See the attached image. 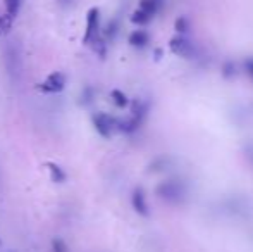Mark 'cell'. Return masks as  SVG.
I'll return each instance as SVG.
<instances>
[{"instance_id": "obj_1", "label": "cell", "mask_w": 253, "mask_h": 252, "mask_svg": "<svg viewBox=\"0 0 253 252\" xmlns=\"http://www.w3.org/2000/svg\"><path fill=\"white\" fill-rule=\"evenodd\" d=\"M155 195L170 205H181L186 202L188 190L181 180H164L155 187Z\"/></svg>"}, {"instance_id": "obj_2", "label": "cell", "mask_w": 253, "mask_h": 252, "mask_svg": "<svg viewBox=\"0 0 253 252\" xmlns=\"http://www.w3.org/2000/svg\"><path fill=\"white\" fill-rule=\"evenodd\" d=\"M148 116V104L143 101H134L131 116L126 119H117V130L123 133H133L143 125V121Z\"/></svg>"}, {"instance_id": "obj_3", "label": "cell", "mask_w": 253, "mask_h": 252, "mask_svg": "<svg viewBox=\"0 0 253 252\" xmlns=\"http://www.w3.org/2000/svg\"><path fill=\"white\" fill-rule=\"evenodd\" d=\"M169 49L172 54L179 55L183 59H193L197 55V47L193 45V42L188 40L184 35H177V37L170 38Z\"/></svg>"}, {"instance_id": "obj_4", "label": "cell", "mask_w": 253, "mask_h": 252, "mask_svg": "<svg viewBox=\"0 0 253 252\" xmlns=\"http://www.w3.org/2000/svg\"><path fill=\"white\" fill-rule=\"evenodd\" d=\"M66 74L60 73V71H53L38 85V90L43 92V94H60L66 88Z\"/></svg>"}, {"instance_id": "obj_5", "label": "cell", "mask_w": 253, "mask_h": 252, "mask_svg": "<svg viewBox=\"0 0 253 252\" xmlns=\"http://www.w3.org/2000/svg\"><path fill=\"white\" fill-rule=\"evenodd\" d=\"M98 28H100V10H98V7H91L86 14V30H84L83 37L84 44H91L97 40Z\"/></svg>"}, {"instance_id": "obj_6", "label": "cell", "mask_w": 253, "mask_h": 252, "mask_svg": "<svg viewBox=\"0 0 253 252\" xmlns=\"http://www.w3.org/2000/svg\"><path fill=\"white\" fill-rule=\"evenodd\" d=\"M93 126L97 130V133L103 138H109L114 133V130H117V119L112 116L105 114V112H98L93 116Z\"/></svg>"}, {"instance_id": "obj_7", "label": "cell", "mask_w": 253, "mask_h": 252, "mask_svg": "<svg viewBox=\"0 0 253 252\" xmlns=\"http://www.w3.org/2000/svg\"><path fill=\"white\" fill-rule=\"evenodd\" d=\"M131 205L133 209L138 212L140 216L143 218H148L150 216V207H148V202H147V195H145V190L143 189H134L133 194H131Z\"/></svg>"}, {"instance_id": "obj_8", "label": "cell", "mask_w": 253, "mask_h": 252, "mask_svg": "<svg viewBox=\"0 0 253 252\" xmlns=\"http://www.w3.org/2000/svg\"><path fill=\"white\" fill-rule=\"evenodd\" d=\"M150 42V37L145 30H134L133 33L129 35V45L134 49H143L148 45Z\"/></svg>"}, {"instance_id": "obj_9", "label": "cell", "mask_w": 253, "mask_h": 252, "mask_svg": "<svg viewBox=\"0 0 253 252\" xmlns=\"http://www.w3.org/2000/svg\"><path fill=\"white\" fill-rule=\"evenodd\" d=\"M227 211H229L231 214L243 216L245 212L248 211V207H247V202H245V199H240V197H234V199H231V201L227 202Z\"/></svg>"}, {"instance_id": "obj_10", "label": "cell", "mask_w": 253, "mask_h": 252, "mask_svg": "<svg viewBox=\"0 0 253 252\" xmlns=\"http://www.w3.org/2000/svg\"><path fill=\"white\" fill-rule=\"evenodd\" d=\"M170 166H172V157H169V155H160V157H157L155 161L152 162L148 171H152V173L166 171V169H169Z\"/></svg>"}, {"instance_id": "obj_11", "label": "cell", "mask_w": 253, "mask_h": 252, "mask_svg": "<svg viewBox=\"0 0 253 252\" xmlns=\"http://www.w3.org/2000/svg\"><path fill=\"white\" fill-rule=\"evenodd\" d=\"M48 171H50V178H52V182H55V183H62V182H66V173H64V169L60 168V166H57L55 162H48Z\"/></svg>"}, {"instance_id": "obj_12", "label": "cell", "mask_w": 253, "mask_h": 252, "mask_svg": "<svg viewBox=\"0 0 253 252\" xmlns=\"http://www.w3.org/2000/svg\"><path fill=\"white\" fill-rule=\"evenodd\" d=\"M160 7H162V3L157 2V0H140V7L138 9L145 10V12H148L153 17L160 10Z\"/></svg>"}, {"instance_id": "obj_13", "label": "cell", "mask_w": 253, "mask_h": 252, "mask_svg": "<svg viewBox=\"0 0 253 252\" xmlns=\"http://www.w3.org/2000/svg\"><path fill=\"white\" fill-rule=\"evenodd\" d=\"M150 21H152V16L141 9H136L133 14H131V23L138 24V26H145V24H148Z\"/></svg>"}, {"instance_id": "obj_14", "label": "cell", "mask_w": 253, "mask_h": 252, "mask_svg": "<svg viewBox=\"0 0 253 252\" xmlns=\"http://www.w3.org/2000/svg\"><path fill=\"white\" fill-rule=\"evenodd\" d=\"M110 99H112V102L119 109H124L127 104H129V99H127L121 90H112V92H110Z\"/></svg>"}, {"instance_id": "obj_15", "label": "cell", "mask_w": 253, "mask_h": 252, "mask_svg": "<svg viewBox=\"0 0 253 252\" xmlns=\"http://www.w3.org/2000/svg\"><path fill=\"white\" fill-rule=\"evenodd\" d=\"M238 74V67H236V62L234 61H224L222 64V76L226 78V80H233L234 76Z\"/></svg>"}, {"instance_id": "obj_16", "label": "cell", "mask_w": 253, "mask_h": 252, "mask_svg": "<svg viewBox=\"0 0 253 252\" xmlns=\"http://www.w3.org/2000/svg\"><path fill=\"white\" fill-rule=\"evenodd\" d=\"M21 2H23V0H3V3H5L7 16H9L10 19H12V17H16L17 14H19Z\"/></svg>"}, {"instance_id": "obj_17", "label": "cell", "mask_w": 253, "mask_h": 252, "mask_svg": "<svg viewBox=\"0 0 253 252\" xmlns=\"http://www.w3.org/2000/svg\"><path fill=\"white\" fill-rule=\"evenodd\" d=\"M174 28H176V31L179 35L188 33V31H190V21H188V17H184V16L177 17V19L174 21Z\"/></svg>"}, {"instance_id": "obj_18", "label": "cell", "mask_w": 253, "mask_h": 252, "mask_svg": "<svg viewBox=\"0 0 253 252\" xmlns=\"http://www.w3.org/2000/svg\"><path fill=\"white\" fill-rule=\"evenodd\" d=\"M93 99H95L93 87H84V90L81 92V104H84V105L91 104V102H93Z\"/></svg>"}, {"instance_id": "obj_19", "label": "cell", "mask_w": 253, "mask_h": 252, "mask_svg": "<svg viewBox=\"0 0 253 252\" xmlns=\"http://www.w3.org/2000/svg\"><path fill=\"white\" fill-rule=\"evenodd\" d=\"M117 30H119V24H117V21H110L109 26H107V30H105V35L109 38H114L117 35Z\"/></svg>"}, {"instance_id": "obj_20", "label": "cell", "mask_w": 253, "mask_h": 252, "mask_svg": "<svg viewBox=\"0 0 253 252\" xmlns=\"http://www.w3.org/2000/svg\"><path fill=\"white\" fill-rule=\"evenodd\" d=\"M52 249L53 252H69L67 251V246L64 244V240H60V239H55L52 242Z\"/></svg>"}, {"instance_id": "obj_21", "label": "cell", "mask_w": 253, "mask_h": 252, "mask_svg": "<svg viewBox=\"0 0 253 252\" xmlns=\"http://www.w3.org/2000/svg\"><path fill=\"white\" fill-rule=\"evenodd\" d=\"M243 69H245V73L248 74V76L253 80V57H247L243 61Z\"/></svg>"}, {"instance_id": "obj_22", "label": "cell", "mask_w": 253, "mask_h": 252, "mask_svg": "<svg viewBox=\"0 0 253 252\" xmlns=\"http://www.w3.org/2000/svg\"><path fill=\"white\" fill-rule=\"evenodd\" d=\"M245 152H247L248 161H250L252 166H253V144H247V145H245Z\"/></svg>"}, {"instance_id": "obj_23", "label": "cell", "mask_w": 253, "mask_h": 252, "mask_svg": "<svg viewBox=\"0 0 253 252\" xmlns=\"http://www.w3.org/2000/svg\"><path fill=\"white\" fill-rule=\"evenodd\" d=\"M157 2H160V3H162V2H164V0H157Z\"/></svg>"}]
</instances>
